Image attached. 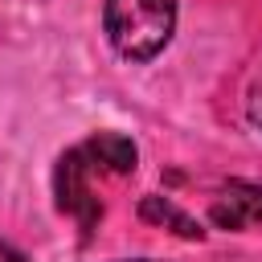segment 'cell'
<instances>
[{
    "mask_svg": "<svg viewBox=\"0 0 262 262\" xmlns=\"http://www.w3.org/2000/svg\"><path fill=\"white\" fill-rule=\"evenodd\" d=\"M106 41L127 61H151L176 33V0H106Z\"/></svg>",
    "mask_w": 262,
    "mask_h": 262,
    "instance_id": "obj_1",
    "label": "cell"
},
{
    "mask_svg": "<svg viewBox=\"0 0 262 262\" xmlns=\"http://www.w3.org/2000/svg\"><path fill=\"white\" fill-rule=\"evenodd\" d=\"M90 168H94V160L86 156V147H70V151L57 160V168H53L57 209L70 213V217H78V225H82L86 237L94 233V225H98V217H102V205H98V196H94V188H90Z\"/></svg>",
    "mask_w": 262,
    "mask_h": 262,
    "instance_id": "obj_2",
    "label": "cell"
},
{
    "mask_svg": "<svg viewBox=\"0 0 262 262\" xmlns=\"http://www.w3.org/2000/svg\"><path fill=\"white\" fill-rule=\"evenodd\" d=\"M209 221L217 229H250L262 221V184L254 180H229L221 184L217 201L209 205Z\"/></svg>",
    "mask_w": 262,
    "mask_h": 262,
    "instance_id": "obj_3",
    "label": "cell"
},
{
    "mask_svg": "<svg viewBox=\"0 0 262 262\" xmlns=\"http://www.w3.org/2000/svg\"><path fill=\"white\" fill-rule=\"evenodd\" d=\"M82 147H86V156L94 160V168H106V172H119V176L135 172V164H139V147H135L127 135H119V131H98V135H90Z\"/></svg>",
    "mask_w": 262,
    "mask_h": 262,
    "instance_id": "obj_4",
    "label": "cell"
},
{
    "mask_svg": "<svg viewBox=\"0 0 262 262\" xmlns=\"http://www.w3.org/2000/svg\"><path fill=\"white\" fill-rule=\"evenodd\" d=\"M139 217L151 221V225H164V229L180 233L184 242H201V237H205L201 221H192V217H188L184 209H176L168 196H143V201H139Z\"/></svg>",
    "mask_w": 262,
    "mask_h": 262,
    "instance_id": "obj_5",
    "label": "cell"
},
{
    "mask_svg": "<svg viewBox=\"0 0 262 262\" xmlns=\"http://www.w3.org/2000/svg\"><path fill=\"white\" fill-rule=\"evenodd\" d=\"M246 115H250V123L262 131V78L250 86V94H246Z\"/></svg>",
    "mask_w": 262,
    "mask_h": 262,
    "instance_id": "obj_6",
    "label": "cell"
},
{
    "mask_svg": "<svg viewBox=\"0 0 262 262\" xmlns=\"http://www.w3.org/2000/svg\"><path fill=\"white\" fill-rule=\"evenodd\" d=\"M0 262H25V254H20V250H12L8 242H0Z\"/></svg>",
    "mask_w": 262,
    "mask_h": 262,
    "instance_id": "obj_7",
    "label": "cell"
},
{
    "mask_svg": "<svg viewBox=\"0 0 262 262\" xmlns=\"http://www.w3.org/2000/svg\"><path fill=\"white\" fill-rule=\"evenodd\" d=\"M119 262H160V258H119Z\"/></svg>",
    "mask_w": 262,
    "mask_h": 262,
    "instance_id": "obj_8",
    "label": "cell"
}]
</instances>
